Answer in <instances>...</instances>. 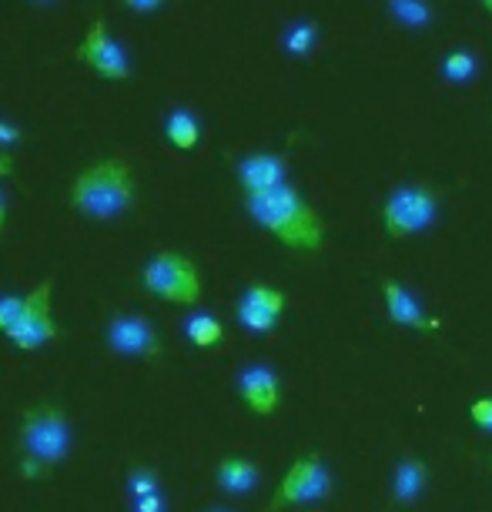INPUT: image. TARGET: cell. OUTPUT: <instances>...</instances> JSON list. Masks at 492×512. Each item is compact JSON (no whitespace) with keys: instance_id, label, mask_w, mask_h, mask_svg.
I'll use <instances>...</instances> for the list:
<instances>
[{"instance_id":"obj_14","label":"cell","mask_w":492,"mask_h":512,"mask_svg":"<svg viewBox=\"0 0 492 512\" xmlns=\"http://www.w3.org/2000/svg\"><path fill=\"white\" fill-rule=\"evenodd\" d=\"M215 482L221 492H228V496H248V492H255L262 486V469H258L252 459L225 456L215 469Z\"/></svg>"},{"instance_id":"obj_2","label":"cell","mask_w":492,"mask_h":512,"mask_svg":"<svg viewBox=\"0 0 492 512\" xmlns=\"http://www.w3.org/2000/svg\"><path fill=\"white\" fill-rule=\"evenodd\" d=\"M17 449H21V476L47 479L74 449V429L61 405L41 402L24 409L21 429H17Z\"/></svg>"},{"instance_id":"obj_28","label":"cell","mask_w":492,"mask_h":512,"mask_svg":"<svg viewBox=\"0 0 492 512\" xmlns=\"http://www.w3.org/2000/svg\"><path fill=\"white\" fill-rule=\"evenodd\" d=\"M4 225H7V195L0 191V231H4Z\"/></svg>"},{"instance_id":"obj_26","label":"cell","mask_w":492,"mask_h":512,"mask_svg":"<svg viewBox=\"0 0 492 512\" xmlns=\"http://www.w3.org/2000/svg\"><path fill=\"white\" fill-rule=\"evenodd\" d=\"M124 4H128L131 11H138V14H154L164 4V0H124Z\"/></svg>"},{"instance_id":"obj_23","label":"cell","mask_w":492,"mask_h":512,"mask_svg":"<svg viewBox=\"0 0 492 512\" xmlns=\"http://www.w3.org/2000/svg\"><path fill=\"white\" fill-rule=\"evenodd\" d=\"M24 295H4L0 298V335H7V328L14 325V318L21 315Z\"/></svg>"},{"instance_id":"obj_7","label":"cell","mask_w":492,"mask_h":512,"mask_svg":"<svg viewBox=\"0 0 492 512\" xmlns=\"http://www.w3.org/2000/svg\"><path fill=\"white\" fill-rule=\"evenodd\" d=\"M332 469L325 466L318 456H302L288 466L285 479L278 482L272 502H268L265 512H278L285 506H315V502H325L332 496Z\"/></svg>"},{"instance_id":"obj_10","label":"cell","mask_w":492,"mask_h":512,"mask_svg":"<svg viewBox=\"0 0 492 512\" xmlns=\"http://www.w3.org/2000/svg\"><path fill=\"white\" fill-rule=\"evenodd\" d=\"M285 312V292L268 282H252L238 298V325L252 335H268L275 332Z\"/></svg>"},{"instance_id":"obj_17","label":"cell","mask_w":492,"mask_h":512,"mask_svg":"<svg viewBox=\"0 0 492 512\" xmlns=\"http://www.w3.org/2000/svg\"><path fill=\"white\" fill-rule=\"evenodd\" d=\"M185 338L195 349H218L221 338H225V325H221L215 315L195 312L185 318Z\"/></svg>"},{"instance_id":"obj_8","label":"cell","mask_w":492,"mask_h":512,"mask_svg":"<svg viewBox=\"0 0 492 512\" xmlns=\"http://www.w3.org/2000/svg\"><path fill=\"white\" fill-rule=\"evenodd\" d=\"M74 61L88 64L104 81H128L131 77V57L118 44V37L104 27V21H91V27L84 31L81 44L74 51Z\"/></svg>"},{"instance_id":"obj_4","label":"cell","mask_w":492,"mask_h":512,"mask_svg":"<svg viewBox=\"0 0 492 512\" xmlns=\"http://www.w3.org/2000/svg\"><path fill=\"white\" fill-rule=\"evenodd\" d=\"M144 292L161 298L171 305H198L205 295V278L195 258L181 255V251H158L141 268Z\"/></svg>"},{"instance_id":"obj_6","label":"cell","mask_w":492,"mask_h":512,"mask_svg":"<svg viewBox=\"0 0 492 512\" xmlns=\"http://www.w3.org/2000/svg\"><path fill=\"white\" fill-rule=\"evenodd\" d=\"M61 335L54 322V278H44L31 295H24L21 315L7 328V342L21 352H37Z\"/></svg>"},{"instance_id":"obj_20","label":"cell","mask_w":492,"mask_h":512,"mask_svg":"<svg viewBox=\"0 0 492 512\" xmlns=\"http://www.w3.org/2000/svg\"><path fill=\"white\" fill-rule=\"evenodd\" d=\"M318 44V27L312 21H295L282 34V51L288 57H308Z\"/></svg>"},{"instance_id":"obj_29","label":"cell","mask_w":492,"mask_h":512,"mask_svg":"<svg viewBox=\"0 0 492 512\" xmlns=\"http://www.w3.org/2000/svg\"><path fill=\"white\" fill-rule=\"evenodd\" d=\"M479 4H482V11H486V14L492 17V0H479Z\"/></svg>"},{"instance_id":"obj_3","label":"cell","mask_w":492,"mask_h":512,"mask_svg":"<svg viewBox=\"0 0 492 512\" xmlns=\"http://www.w3.org/2000/svg\"><path fill=\"white\" fill-rule=\"evenodd\" d=\"M134 198H138V181L118 158L91 164L71 181V208L91 221H114L128 215Z\"/></svg>"},{"instance_id":"obj_11","label":"cell","mask_w":492,"mask_h":512,"mask_svg":"<svg viewBox=\"0 0 492 512\" xmlns=\"http://www.w3.org/2000/svg\"><path fill=\"white\" fill-rule=\"evenodd\" d=\"M238 395L255 415H272L282 402V382L278 372L265 362H252L238 372Z\"/></svg>"},{"instance_id":"obj_5","label":"cell","mask_w":492,"mask_h":512,"mask_svg":"<svg viewBox=\"0 0 492 512\" xmlns=\"http://www.w3.org/2000/svg\"><path fill=\"white\" fill-rule=\"evenodd\" d=\"M439 218V198L426 185H399L382 205V228L395 241L426 235Z\"/></svg>"},{"instance_id":"obj_21","label":"cell","mask_w":492,"mask_h":512,"mask_svg":"<svg viewBox=\"0 0 492 512\" xmlns=\"http://www.w3.org/2000/svg\"><path fill=\"white\" fill-rule=\"evenodd\" d=\"M154 492H161V479L154 476L151 469H131L128 472V496L131 499H144V496H154Z\"/></svg>"},{"instance_id":"obj_1","label":"cell","mask_w":492,"mask_h":512,"mask_svg":"<svg viewBox=\"0 0 492 512\" xmlns=\"http://www.w3.org/2000/svg\"><path fill=\"white\" fill-rule=\"evenodd\" d=\"M245 211L275 241L295 251H318L325 241V221L295 185H278L262 195H245Z\"/></svg>"},{"instance_id":"obj_12","label":"cell","mask_w":492,"mask_h":512,"mask_svg":"<svg viewBox=\"0 0 492 512\" xmlns=\"http://www.w3.org/2000/svg\"><path fill=\"white\" fill-rule=\"evenodd\" d=\"M382 302H385V315H389L392 325H399V328H442L439 318H429L422 302L399 282V278H385L382 282Z\"/></svg>"},{"instance_id":"obj_25","label":"cell","mask_w":492,"mask_h":512,"mask_svg":"<svg viewBox=\"0 0 492 512\" xmlns=\"http://www.w3.org/2000/svg\"><path fill=\"white\" fill-rule=\"evenodd\" d=\"M21 138H24V134H21V128H17V124L0 118V151H4V148H14V144L21 141Z\"/></svg>"},{"instance_id":"obj_13","label":"cell","mask_w":492,"mask_h":512,"mask_svg":"<svg viewBox=\"0 0 492 512\" xmlns=\"http://www.w3.org/2000/svg\"><path fill=\"white\" fill-rule=\"evenodd\" d=\"M238 181L245 188V195H262L288 181V164L282 154L272 151H258L238 161Z\"/></svg>"},{"instance_id":"obj_19","label":"cell","mask_w":492,"mask_h":512,"mask_svg":"<svg viewBox=\"0 0 492 512\" xmlns=\"http://www.w3.org/2000/svg\"><path fill=\"white\" fill-rule=\"evenodd\" d=\"M389 14L402 27H412V31H426V27L432 24L429 0H389Z\"/></svg>"},{"instance_id":"obj_22","label":"cell","mask_w":492,"mask_h":512,"mask_svg":"<svg viewBox=\"0 0 492 512\" xmlns=\"http://www.w3.org/2000/svg\"><path fill=\"white\" fill-rule=\"evenodd\" d=\"M469 422L476 425L479 432L492 436V395H479V399L469 405Z\"/></svg>"},{"instance_id":"obj_27","label":"cell","mask_w":492,"mask_h":512,"mask_svg":"<svg viewBox=\"0 0 492 512\" xmlns=\"http://www.w3.org/2000/svg\"><path fill=\"white\" fill-rule=\"evenodd\" d=\"M11 171H14V154L0 151V178H7Z\"/></svg>"},{"instance_id":"obj_15","label":"cell","mask_w":492,"mask_h":512,"mask_svg":"<svg viewBox=\"0 0 492 512\" xmlns=\"http://www.w3.org/2000/svg\"><path fill=\"white\" fill-rule=\"evenodd\" d=\"M429 486V466L416 456L399 459V466L392 472V499L399 506H412L422 499V492Z\"/></svg>"},{"instance_id":"obj_16","label":"cell","mask_w":492,"mask_h":512,"mask_svg":"<svg viewBox=\"0 0 492 512\" xmlns=\"http://www.w3.org/2000/svg\"><path fill=\"white\" fill-rule=\"evenodd\" d=\"M164 138L175 151H195L201 144V121L188 108H175L164 121Z\"/></svg>"},{"instance_id":"obj_31","label":"cell","mask_w":492,"mask_h":512,"mask_svg":"<svg viewBox=\"0 0 492 512\" xmlns=\"http://www.w3.org/2000/svg\"><path fill=\"white\" fill-rule=\"evenodd\" d=\"M208 512H228V509H208Z\"/></svg>"},{"instance_id":"obj_18","label":"cell","mask_w":492,"mask_h":512,"mask_svg":"<svg viewBox=\"0 0 492 512\" xmlns=\"http://www.w3.org/2000/svg\"><path fill=\"white\" fill-rule=\"evenodd\" d=\"M439 74L446 77L449 84H469V81H476L479 61H476V54L466 51V47H456V51H449L439 61Z\"/></svg>"},{"instance_id":"obj_24","label":"cell","mask_w":492,"mask_h":512,"mask_svg":"<svg viewBox=\"0 0 492 512\" xmlns=\"http://www.w3.org/2000/svg\"><path fill=\"white\" fill-rule=\"evenodd\" d=\"M131 502H134V512H168V499H164V492H154V496L131 499Z\"/></svg>"},{"instance_id":"obj_9","label":"cell","mask_w":492,"mask_h":512,"mask_svg":"<svg viewBox=\"0 0 492 512\" xmlns=\"http://www.w3.org/2000/svg\"><path fill=\"white\" fill-rule=\"evenodd\" d=\"M104 342H108L111 352L124 355V359H141V362H154L161 359V335L154 328L151 318L134 315V312H121L114 315L108 328H104Z\"/></svg>"},{"instance_id":"obj_30","label":"cell","mask_w":492,"mask_h":512,"mask_svg":"<svg viewBox=\"0 0 492 512\" xmlns=\"http://www.w3.org/2000/svg\"><path fill=\"white\" fill-rule=\"evenodd\" d=\"M34 4H51V0H34Z\"/></svg>"}]
</instances>
